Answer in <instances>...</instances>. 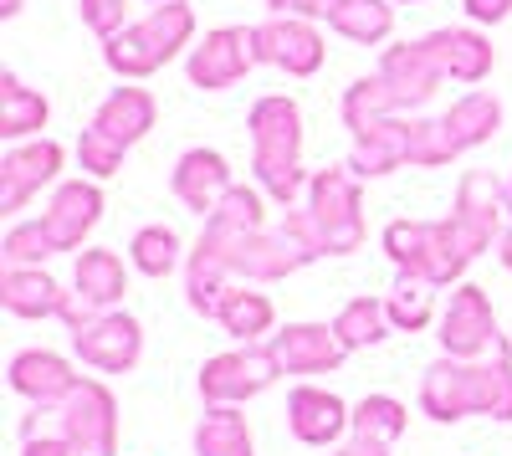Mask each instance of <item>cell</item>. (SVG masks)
<instances>
[{
    "instance_id": "484cf974",
    "label": "cell",
    "mask_w": 512,
    "mask_h": 456,
    "mask_svg": "<svg viewBox=\"0 0 512 456\" xmlns=\"http://www.w3.org/2000/svg\"><path fill=\"white\" fill-rule=\"evenodd\" d=\"M390 328H395L390 323V308H384L379 298H354V303H344V313L333 318V334H338V344H344L349 354L379 344Z\"/></svg>"
},
{
    "instance_id": "8992f818",
    "label": "cell",
    "mask_w": 512,
    "mask_h": 456,
    "mask_svg": "<svg viewBox=\"0 0 512 456\" xmlns=\"http://www.w3.org/2000/svg\"><path fill=\"white\" fill-rule=\"evenodd\" d=\"M308 221L313 236L328 257H344L364 241V221H359V180L338 164L313 180V200H308Z\"/></svg>"
},
{
    "instance_id": "277c9868",
    "label": "cell",
    "mask_w": 512,
    "mask_h": 456,
    "mask_svg": "<svg viewBox=\"0 0 512 456\" xmlns=\"http://www.w3.org/2000/svg\"><path fill=\"white\" fill-rule=\"evenodd\" d=\"M62 323L72 328V349L82 364L103 369V375H123V369H134L139 354H144V334L139 323L128 313H113V308H88V303H72L62 308Z\"/></svg>"
},
{
    "instance_id": "836d02e7",
    "label": "cell",
    "mask_w": 512,
    "mask_h": 456,
    "mask_svg": "<svg viewBox=\"0 0 512 456\" xmlns=\"http://www.w3.org/2000/svg\"><path fill=\"white\" fill-rule=\"evenodd\" d=\"M77 159H82V170H88V175L108 180L118 164H123V144L108 139L103 129H88V134H82V144H77Z\"/></svg>"
},
{
    "instance_id": "7402d4cb",
    "label": "cell",
    "mask_w": 512,
    "mask_h": 456,
    "mask_svg": "<svg viewBox=\"0 0 512 456\" xmlns=\"http://www.w3.org/2000/svg\"><path fill=\"white\" fill-rule=\"evenodd\" d=\"M93 129H103L108 139H118V144L128 149L134 139H144V134L154 129V98H149L144 88H118V93L98 108Z\"/></svg>"
},
{
    "instance_id": "cb8c5ba5",
    "label": "cell",
    "mask_w": 512,
    "mask_h": 456,
    "mask_svg": "<svg viewBox=\"0 0 512 456\" xmlns=\"http://www.w3.org/2000/svg\"><path fill=\"white\" fill-rule=\"evenodd\" d=\"M195 451L200 456H251V431L236 405H210L205 421L195 431Z\"/></svg>"
},
{
    "instance_id": "60d3db41",
    "label": "cell",
    "mask_w": 512,
    "mask_h": 456,
    "mask_svg": "<svg viewBox=\"0 0 512 456\" xmlns=\"http://www.w3.org/2000/svg\"><path fill=\"white\" fill-rule=\"evenodd\" d=\"M0 11H6V16H16V11H21V0H0Z\"/></svg>"
},
{
    "instance_id": "4316f807",
    "label": "cell",
    "mask_w": 512,
    "mask_h": 456,
    "mask_svg": "<svg viewBox=\"0 0 512 456\" xmlns=\"http://www.w3.org/2000/svg\"><path fill=\"white\" fill-rule=\"evenodd\" d=\"M410 426V410L395 395H369L354 405V436L359 441H379V446H395Z\"/></svg>"
},
{
    "instance_id": "1f68e13d",
    "label": "cell",
    "mask_w": 512,
    "mask_h": 456,
    "mask_svg": "<svg viewBox=\"0 0 512 456\" xmlns=\"http://www.w3.org/2000/svg\"><path fill=\"white\" fill-rule=\"evenodd\" d=\"M205 226H216L226 236H246V231H262V195L246 190V185H231L226 200L216 205V216H210Z\"/></svg>"
},
{
    "instance_id": "b9f144b4",
    "label": "cell",
    "mask_w": 512,
    "mask_h": 456,
    "mask_svg": "<svg viewBox=\"0 0 512 456\" xmlns=\"http://www.w3.org/2000/svg\"><path fill=\"white\" fill-rule=\"evenodd\" d=\"M507 216H512V185H507Z\"/></svg>"
},
{
    "instance_id": "d590c367",
    "label": "cell",
    "mask_w": 512,
    "mask_h": 456,
    "mask_svg": "<svg viewBox=\"0 0 512 456\" xmlns=\"http://www.w3.org/2000/svg\"><path fill=\"white\" fill-rule=\"evenodd\" d=\"M277 16H333L338 0H267Z\"/></svg>"
},
{
    "instance_id": "7a4b0ae2",
    "label": "cell",
    "mask_w": 512,
    "mask_h": 456,
    "mask_svg": "<svg viewBox=\"0 0 512 456\" xmlns=\"http://www.w3.org/2000/svg\"><path fill=\"white\" fill-rule=\"evenodd\" d=\"M251 144H256V175H262L267 195L292 205L303 190V170H297V149H303V118H297L292 98H262L251 108Z\"/></svg>"
},
{
    "instance_id": "5b68a950",
    "label": "cell",
    "mask_w": 512,
    "mask_h": 456,
    "mask_svg": "<svg viewBox=\"0 0 512 456\" xmlns=\"http://www.w3.org/2000/svg\"><path fill=\"white\" fill-rule=\"evenodd\" d=\"M384 252H390V262L400 272H415V277L436 282V287L456 282L466 272V262H472L456 246L446 221H395L390 231H384Z\"/></svg>"
},
{
    "instance_id": "2e32d148",
    "label": "cell",
    "mask_w": 512,
    "mask_h": 456,
    "mask_svg": "<svg viewBox=\"0 0 512 456\" xmlns=\"http://www.w3.org/2000/svg\"><path fill=\"white\" fill-rule=\"evenodd\" d=\"M272 354L282 359L287 375H323V369L344 364L349 349L338 344V334L323 328V323H292V328H282V334L272 339Z\"/></svg>"
},
{
    "instance_id": "83f0119b",
    "label": "cell",
    "mask_w": 512,
    "mask_h": 456,
    "mask_svg": "<svg viewBox=\"0 0 512 456\" xmlns=\"http://www.w3.org/2000/svg\"><path fill=\"white\" fill-rule=\"evenodd\" d=\"M384 308H390V323L395 328L420 334V328L436 318V282H425L415 272H400V282H395V293L384 298Z\"/></svg>"
},
{
    "instance_id": "4fadbf2b",
    "label": "cell",
    "mask_w": 512,
    "mask_h": 456,
    "mask_svg": "<svg viewBox=\"0 0 512 456\" xmlns=\"http://www.w3.org/2000/svg\"><path fill=\"white\" fill-rule=\"evenodd\" d=\"M287 426L303 446H328L338 441L349 426H354V410L338 400L333 390H318V385H297L287 395Z\"/></svg>"
},
{
    "instance_id": "f546056e",
    "label": "cell",
    "mask_w": 512,
    "mask_h": 456,
    "mask_svg": "<svg viewBox=\"0 0 512 456\" xmlns=\"http://www.w3.org/2000/svg\"><path fill=\"white\" fill-rule=\"evenodd\" d=\"M41 123H47V98L21 88V82L6 72V82H0V134L6 139H26L36 134Z\"/></svg>"
},
{
    "instance_id": "d6986e66",
    "label": "cell",
    "mask_w": 512,
    "mask_h": 456,
    "mask_svg": "<svg viewBox=\"0 0 512 456\" xmlns=\"http://www.w3.org/2000/svg\"><path fill=\"white\" fill-rule=\"evenodd\" d=\"M231 190V170L216 149H190L180 164H175V195L190 205L195 216H216V205L226 200Z\"/></svg>"
},
{
    "instance_id": "603a6c76",
    "label": "cell",
    "mask_w": 512,
    "mask_h": 456,
    "mask_svg": "<svg viewBox=\"0 0 512 456\" xmlns=\"http://www.w3.org/2000/svg\"><path fill=\"white\" fill-rule=\"evenodd\" d=\"M77 298L88 308H113L123 293H128V272L113 252H103V246H93V252L77 257Z\"/></svg>"
},
{
    "instance_id": "3957f363",
    "label": "cell",
    "mask_w": 512,
    "mask_h": 456,
    "mask_svg": "<svg viewBox=\"0 0 512 456\" xmlns=\"http://www.w3.org/2000/svg\"><path fill=\"white\" fill-rule=\"evenodd\" d=\"M190 31H195V16L185 0H164L139 26H123L118 36H108V67L123 77H144L175 57L190 41Z\"/></svg>"
},
{
    "instance_id": "8fae6325",
    "label": "cell",
    "mask_w": 512,
    "mask_h": 456,
    "mask_svg": "<svg viewBox=\"0 0 512 456\" xmlns=\"http://www.w3.org/2000/svg\"><path fill=\"white\" fill-rule=\"evenodd\" d=\"M256 62V47H251V31L241 26H226V31H210L195 57H190V82L195 88H210V93H221L231 88L236 77H246V67Z\"/></svg>"
},
{
    "instance_id": "8d00e7d4",
    "label": "cell",
    "mask_w": 512,
    "mask_h": 456,
    "mask_svg": "<svg viewBox=\"0 0 512 456\" xmlns=\"http://www.w3.org/2000/svg\"><path fill=\"white\" fill-rule=\"evenodd\" d=\"M21 456H72V446H67V436H26Z\"/></svg>"
},
{
    "instance_id": "44dd1931",
    "label": "cell",
    "mask_w": 512,
    "mask_h": 456,
    "mask_svg": "<svg viewBox=\"0 0 512 456\" xmlns=\"http://www.w3.org/2000/svg\"><path fill=\"white\" fill-rule=\"evenodd\" d=\"M425 47L441 62V72L456 82H482L492 67V47L477 31H436V36H425Z\"/></svg>"
},
{
    "instance_id": "9a60e30c",
    "label": "cell",
    "mask_w": 512,
    "mask_h": 456,
    "mask_svg": "<svg viewBox=\"0 0 512 456\" xmlns=\"http://www.w3.org/2000/svg\"><path fill=\"white\" fill-rule=\"evenodd\" d=\"M441 77L446 72H441V62L431 57L425 41H415V47H390L384 62H379V82H384V93L395 98V108H410L420 98H431Z\"/></svg>"
},
{
    "instance_id": "ba28073f",
    "label": "cell",
    "mask_w": 512,
    "mask_h": 456,
    "mask_svg": "<svg viewBox=\"0 0 512 456\" xmlns=\"http://www.w3.org/2000/svg\"><path fill=\"white\" fill-rule=\"evenodd\" d=\"M57 416H62V436H67L72 456H113L118 451V405H113L108 385L77 380V390L57 405Z\"/></svg>"
},
{
    "instance_id": "ac0fdd59",
    "label": "cell",
    "mask_w": 512,
    "mask_h": 456,
    "mask_svg": "<svg viewBox=\"0 0 512 456\" xmlns=\"http://www.w3.org/2000/svg\"><path fill=\"white\" fill-rule=\"evenodd\" d=\"M62 170V149L52 139L41 144H26V149H11L6 164H0V211H21V205L47 185L52 175Z\"/></svg>"
},
{
    "instance_id": "7bdbcfd3",
    "label": "cell",
    "mask_w": 512,
    "mask_h": 456,
    "mask_svg": "<svg viewBox=\"0 0 512 456\" xmlns=\"http://www.w3.org/2000/svg\"><path fill=\"white\" fill-rule=\"evenodd\" d=\"M159 6H164V0H159Z\"/></svg>"
},
{
    "instance_id": "ab89813d",
    "label": "cell",
    "mask_w": 512,
    "mask_h": 456,
    "mask_svg": "<svg viewBox=\"0 0 512 456\" xmlns=\"http://www.w3.org/2000/svg\"><path fill=\"white\" fill-rule=\"evenodd\" d=\"M502 267H507V272H512V231H507V236H502Z\"/></svg>"
},
{
    "instance_id": "9c48e42d",
    "label": "cell",
    "mask_w": 512,
    "mask_h": 456,
    "mask_svg": "<svg viewBox=\"0 0 512 456\" xmlns=\"http://www.w3.org/2000/svg\"><path fill=\"white\" fill-rule=\"evenodd\" d=\"M441 349L451 354V359H482L487 349H497L502 339H497V318H492V303H487V293L482 287H472V282H461L456 293H451V303H446V313H441Z\"/></svg>"
},
{
    "instance_id": "ffe728a7",
    "label": "cell",
    "mask_w": 512,
    "mask_h": 456,
    "mask_svg": "<svg viewBox=\"0 0 512 456\" xmlns=\"http://www.w3.org/2000/svg\"><path fill=\"white\" fill-rule=\"evenodd\" d=\"M0 303L16 318H62L67 293L41 267H6V277H0Z\"/></svg>"
},
{
    "instance_id": "7c38bea8",
    "label": "cell",
    "mask_w": 512,
    "mask_h": 456,
    "mask_svg": "<svg viewBox=\"0 0 512 456\" xmlns=\"http://www.w3.org/2000/svg\"><path fill=\"white\" fill-rule=\"evenodd\" d=\"M251 47H256V62H272V67H287L292 77H308L323 67V36L303 21H267L251 31Z\"/></svg>"
},
{
    "instance_id": "d4e9b609",
    "label": "cell",
    "mask_w": 512,
    "mask_h": 456,
    "mask_svg": "<svg viewBox=\"0 0 512 456\" xmlns=\"http://www.w3.org/2000/svg\"><path fill=\"white\" fill-rule=\"evenodd\" d=\"M216 323L226 328L231 339L256 344V339L272 328V303H267L262 293H246V287H226V298H221V308H216Z\"/></svg>"
},
{
    "instance_id": "e575fe53",
    "label": "cell",
    "mask_w": 512,
    "mask_h": 456,
    "mask_svg": "<svg viewBox=\"0 0 512 456\" xmlns=\"http://www.w3.org/2000/svg\"><path fill=\"white\" fill-rule=\"evenodd\" d=\"M82 21L98 36H118L123 31V0H82Z\"/></svg>"
},
{
    "instance_id": "30bf717a",
    "label": "cell",
    "mask_w": 512,
    "mask_h": 456,
    "mask_svg": "<svg viewBox=\"0 0 512 456\" xmlns=\"http://www.w3.org/2000/svg\"><path fill=\"white\" fill-rule=\"evenodd\" d=\"M502 211H507V190L492 180V175H466L461 180V200H456V211H451V236L466 257H477L482 246L497 236L502 226Z\"/></svg>"
},
{
    "instance_id": "52a82bcc",
    "label": "cell",
    "mask_w": 512,
    "mask_h": 456,
    "mask_svg": "<svg viewBox=\"0 0 512 456\" xmlns=\"http://www.w3.org/2000/svg\"><path fill=\"white\" fill-rule=\"evenodd\" d=\"M282 359L272 354V344H246L231 354H216L200 369V395L210 405H241L251 395H262L267 385H277Z\"/></svg>"
},
{
    "instance_id": "4dcf8cb0",
    "label": "cell",
    "mask_w": 512,
    "mask_h": 456,
    "mask_svg": "<svg viewBox=\"0 0 512 456\" xmlns=\"http://www.w3.org/2000/svg\"><path fill=\"white\" fill-rule=\"evenodd\" d=\"M128 262L144 277H169L180 267V236L169 226H144L134 241H128Z\"/></svg>"
},
{
    "instance_id": "6da1fadb",
    "label": "cell",
    "mask_w": 512,
    "mask_h": 456,
    "mask_svg": "<svg viewBox=\"0 0 512 456\" xmlns=\"http://www.w3.org/2000/svg\"><path fill=\"white\" fill-rule=\"evenodd\" d=\"M420 410L431 421H461V416L512 421V354H507V344H497L487 364H477V359L431 364L420 380Z\"/></svg>"
},
{
    "instance_id": "e0dca14e",
    "label": "cell",
    "mask_w": 512,
    "mask_h": 456,
    "mask_svg": "<svg viewBox=\"0 0 512 456\" xmlns=\"http://www.w3.org/2000/svg\"><path fill=\"white\" fill-rule=\"evenodd\" d=\"M98 216H103V190L72 180V185H62V190L52 195L41 226H47V236H52L57 252H72V246H82V236L98 226Z\"/></svg>"
},
{
    "instance_id": "5bb4252c",
    "label": "cell",
    "mask_w": 512,
    "mask_h": 456,
    "mask_svg": "<svg viewBox=\"0 0 512 456\" xmlns=\"http://www.w3.org/2000/svg\"><path fill=\"white\" fill-rule=\"evenodd\" d=\"M11 390L26 395L36 410H57L72 390H77V375L62 354H47V349H26L11 359Z\"/></svg>"
},
{
    "instance_id": "74e56055",
    "label": "cell",
    "mask_w": 512,
    "mask_h": 456,
    "mask_svg": "<svg viewBox=\"0 0 512 456\" xmlns=\"http://www.w3.org/2000/svg\"><path fill=\"white\" fill-rule=\"evenodd\" d=\"M461 6H466L472 21H502L512 11V0H461Z\"/></svg>"
},
{
    "instance_id": "f35d334b",
    "label": "cell",
    "mask_w": 512,
    "mask_h": 456,
    "mask_svg": "<svg viewBox=\"0 0 512 456\" xmlns=\"http://www.w3.org/2000/svg\"><path fill=\"white\" fill-rule=\"evenodd\" d=\"M333 456H390V446H379V441H354V446L333 451Z\"/></svg>"
},
{
    "instance_id": "d6a6232c",
    "label": "cell",
    "mask_w": 512,
    "mask_h": 456,
    "mask_svg": "<svg viewBox=\"0 0 512 456\" xmlns=\"http://www.w3.org/2000/svg\"><path fill=\"white\" fill-rule=\"evenodd\" d=\"M52 252H57V246H52L47 226H41V216L36 221H16L6 231V267H41Z\"/></svg>"
},
{
    "instance_id": "f1b7e54d",
    "label": "cell",
    "mask_w": 512,
    "mask_h": 456,
    "mask_svg": "<svg viewBox=\"0 0 512 456\" xmlns=\"http://www.w3.org/2000/svg\"><path fill=\"white\" fill-rule=\"evenodd\" d=\"M328 26H333L338 36H349V41H364V47H374V41L390 36L395 16H390V6H384V0H338V11L328 16Z\"/></svg>"
}]
</instances>
